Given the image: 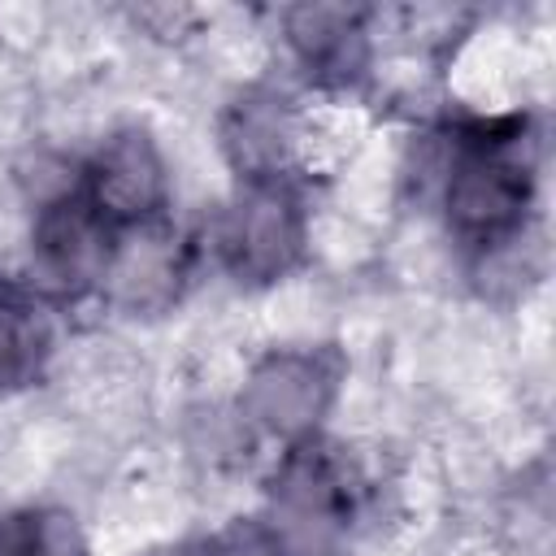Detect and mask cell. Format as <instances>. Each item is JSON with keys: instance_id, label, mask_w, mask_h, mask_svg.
Returning a JSON list of instances; mask_svg holds the SVG:
<instances>
[{"instance_id": "cell-1", "label": "cell", "mask_w": 556, "mask_h": 556, "mask_svg": "<svg viewBox=\"0 0 556 556\" xmlns=\"http://www.w3.org/2000/svg\"><path fill=\"white\" fill-rule=\"evenodd\" d=\"M348 478L330 452L300 447L278 469L261 521L269 556H334L348 539Z\"/></svg>"}, {"instance_id": "cell-2", "label": "cell", "mask_w": 556, "mask_h": 556, "mask_svg": "<svg viewBox=\"0 0 556 556\" xmlns=\"http://www.w3.org/2000/svg\"><path fill=\"white\" fill-rule=\"evenodd\" d=\"M443 204L447 226L465 243L500 248L521 235V217L530 204V169L521 165L508 139H482L456 156L443 187Z\"/></svg>"}, {"instance_id": "cell-3", "label": "cell", "mask_w": 556, "mask_h": 556, "mask_svg": "<svg viewBox=\"0 0 556 556\" xmlns=\"http://www.w3.org/2000/svg\"><path fill=\"white\" fill-rule=\"evenodd\" d=\"M308 226L295 191L282 178H261L239 191L217 230V252L226 269L243 282L282 278L304 252Z\"/></svg>"}, {"instance_id": "cell-4", "label": "cell", "mask_w": 556, "mask_h": 556, "mask_svg": "<svg viewBox=\"0 0 556 556\" xmlns=\"http://www.w3.org/2000/svg\"><path fill=\"white\" fill-rule=\"evenodd\" d=\"M334 391H339V369L321 352L282 348L269 352L248 374L239 404L248 421H256L261 430L278 439H304L334 404Z\"/></svg>"}, {"instance_id": "cell-5", "label": "cell", "mask_w": 556, "mask_h": 556, "mask_svg": "<svg viewBox=\"0 0 556 556\" xmlns=\"http://www.w3.org/2000/svg\"><path fill=\"white\" fill-rule=\"evenodd\" d=\"M113 226L96 213L83 191H56L39 204L30 230V261L56 291H83L104 278L113 256Z\"/></svg>"}, {"instance_id": "cell-6", "label": "cell", "mask_w": 556, "mask_h": 556, "mask_svg": "<svg viewBox=\"0 0 556 556\" xmlns=\"http://www.w3.org/2000/svg\"><path fill=\"white\" fill-rule=\"evenodd\" d=\"M83 195L96 204V213L113 230L148 226L169 195V169L161 148L143 130H113L87 165Z\"/></svg>"}, {"instance_id": "cell-7", "label": "cell", "mask_w": 556, "mask_h": 556, "mask_svg": "<svg viewBox=\"0 0 556 556\" xmlns=\"http://www.w3.org/2000/svg\"><path fill=\"white\" fill-rule=\"evenodd\" d=\"M222 148H226L230 165L248 182L278 178V169H287V161L304 148V126L287 109V100H278L269 91H256V96H243L226 113V122H222Z\"/></svg>"}, {"instance_id": "cell-8", "label": "cell", "mask_w": 556, "mask_h": 556, "mask_svg": "<svg viewBox=\"0 0 556 556\" xmlns=\"http://www.w3.org/2000/svg\"><path fill=\"white\" fill-rule=\"evenodd\" d=\"M178 278H182V256L174 239L165 230L135 226L126 239L113 243L100 287H109L113 304L130 313H156L178 295Z\"/></svg>"}, {"instance_id": "cell-9", "label": "cell", "mask_w": 556, "mask_h": 556, "mask_svg": "<svg viewBox=\"0 0 556 556\" xmlns=\"http://www.w3.org/2000/svg\"><path fill=\"white\" fill-rule=\"evenodd\" d=\"M287 39L308 78L326 87H348L369 65V35L361 26V13L352 9H295L287 17Z\"/></svg>"}, {"instance_id": "cell-10", "label": "cell", "mask_w": 556, "mask_h": 556, "mask_svg": "<svg viewBox=\"0 0 556 556\" xmlns=\"http://www.w3.org/2000/svg\"><path fill=\"white\" fill-rule=\"evenodd\" d=\"M56 348L52 317L43 304L17 291H0V391L26 387L43 374Z\"/></svg>"}, {"instance_id": "cell-11", "label": "cell", "mask_w": 556, "mask_h": 556, "mask_svg": "<svg viewBox=\"0 0 556 556\" xmlns=\"http://www.w3.org/2000/svg\"><path fill=\"white\" fill-rule=\"evenodd\" d=\"M0 556H87L65 513H9L0 521Z\"/></svg>"}, {"instance_id": "cell-12", "label": "cell", "mask_w": 556, "mask_h": 556, "mask_svg": "<svg viewBox=\"0 0 556 556\" xmlns=\"http://www.w3.org/2000/svg\"><path fill=\"white\" fill-rule=\"evenodd\" d=\"M169 556H213V547H178V552H169Z\"/></svg>"}]
</instances>
